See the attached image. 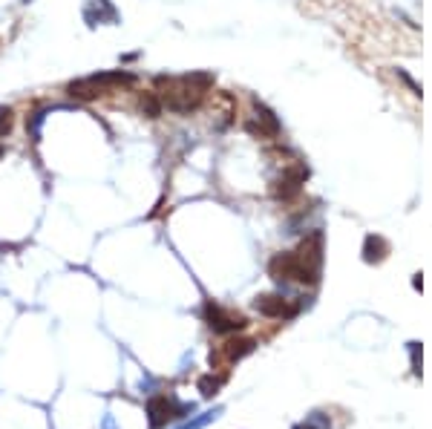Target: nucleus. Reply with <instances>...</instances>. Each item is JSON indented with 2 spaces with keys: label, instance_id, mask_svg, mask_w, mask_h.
<instances>
[{
  "label": "nucleus",
  "instance_id": "0eeeda50",
  "mask_svg": "<svg viewBox=\"0 0 432 429\" xmlns=\"http://www.w3.org/2000/svg\"><path fill=\"white\" fill-rule=\"evenodd\" d=\"M222 409H214V412H202V415H196L194 421H187V423H182V426H176V429H202V426H207L216 415H219Z\"/></svg>",
  "mask_w": 432,
  "mask_h": 429
},
{
  "label": "nucleus",
  "instance_id": "20e7f679",
  "mask_svg": "<svg viewBox=\"0 0 432 429\" xmlns=\"http://www.w3.org/2000/svg\"><path fill=\"white\" fill-rule=\"evenodd\" d=\"M254 349L251 340H228L225 349H222V355H225V360H239L243 355H248Z\"/></svg>",
  "mask_w": 432,
  "mask_h": 429
},
{
  "label": "nucleus",
  "instance_id": "6e6552de",
  "mask_svg": "<svg viewBox=\"0 0 432 429\" xmlns=\"http://www.w3.org/2000/svg\"><path fill=\"white\" fill-rule=\"evenodd\" d=\"M222 381H225V377H202L199 381V389H202V395H207V398H211V395H216V389L222 386Z\"/></svg>",
  "mask_w": 432,
  "mask_h": 429
},
{
  "label": "nucleus",
  "instance_id": "423d86ee",
  "mask_svg": "<svg viewBox=\"0 0 432 429\" xmlns=\"http://www.w3.org/2000/svg\"><path fill=\"white\" fill-rule=\"evenodd\" d=\"M138 107H141V112L147 115V119H158L162 115V101L153 95V92H147V95H141V101H138Z\"/></svg>",
  "mask_w": 432,
  "mask_h": 429
},
{
  "label": "nucleus",
  "instance_id": "f03ea898",
  "mask_svg": "<svg viewBox=\"0 0 432 429\" xmlns=\"http://www.w3.org/2000/svg\"><path fill=\"white\" fill-rule=\"evenodd\" d=\"M207 323H211L214 332H236V328L245 326V317L219 308V306H207Z\"/></svg>",
  "mask_w": 432,
  "mask_h": 429
},
{
  "label": "nucleus",
  "instance_id": "7ed1b4c3",
  "mask_svg": "<svg viewBox=\"0 0 432 429\" xmlns=\"http://www.w3.org/2000/svg\"><path fill=\"white\" fill-rule=\"evenodd\" d=\"M70 95H72V98H84V101H90V98L101 95V87L95 84L92 78H84V81H72V84H70Z\"/></svg>",
  "mask_w": 432,
  "mask_h": 429
},
{
  "label": "nucleus",
  "instance_id": "1a4fd4ad",
  "mask_svg": "<svg viewBox=\"0 0 432 429\" xmlns=\"http://www.w3.org/2000/svg\"><path fill=\"white\" fill-rule=\"evenodd\" d=\"M0 156H3V147H0Z\"/></svg>",
  "mask_w": 432,
  "mask_h": 429
},
{
  "label": "nucleus",
  "instance_id": "f257e3e1",
  "mask_svg": "<svg viewBox=\"0 0 432 429\" xmlns=\"http://www.w3.org/2000/svg\"><path fill=\"white\" fill-rule=\"evenodd\" d=\"M187 412H194V403H176L173 398H165V395H156L147 403V415H150V426H165L170 418H182Z\"/></svg>",
  "mask_w": 432,
  "mask_h": 429
},
{
  "label": "nucleus",
  "instance_id": "39448f33",
  "mask_svg": "<svg viewBox=\"0 0 432 429\" xmlns=\"http://www.w3.org/2000/svg\"><path fill=\"white\" fill-rule=\"evenodd\" d=\"M257 308L263 311V315H271V317H277L285 311V303L280 300V297H260L257 300Z\"/></svg>",
  "mask_w": 432,
  "mask_h": 429
}]
</instances>
